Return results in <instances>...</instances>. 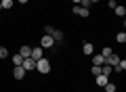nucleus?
Wrapping results in <instances>:
<instances>
[{"instance_id": "a878e982", "label": "nucleus", "mask_w": 126, "mask_h": 92, "mask_svg": "<svg viewBox=\"0 0 126 92\" xmlns=\"http://www.w3.org/2000/svg\"><path fill=\"white\" fill-rule=\"evenodd\" d=\"M97 2H99V0H90V4H97Z\"/></svg>"}, {"instance_id": "5701e85b", "label": "nucleus", "mask_w": 126, "mask_h": 92, "mask_svg": "<svg viewBox=\"0 0 126 92\" xmlns=\"http://www.w3.org/2000/svg\"><path fill=\"white\" fill-rule=\"evenodd\" d=\"M90 71H93V75H99L101 73V67L99 65H93V67H90Z\"/></svg>"}, {"instance_id": "4468645a", "label": "nucleus", "mask_w": 126, "mask_h": 92, "mask_svg": "<svg viewBox=\"0 0 126 92\" xmlns=\"http://www.w3.org/2000/svg\"><path fill=\"white\" fill-rule=\"evenodd\" d=\"M50 38H53L55 42H61V40H63V31H61V29H55V31H53V36H50Z\"/></svg>"}, {"instance_id": "0eeeda50", "label": "nucleus", "mask_w": 126, "mask_h": 92, "mask_svg": "<svg viewBox=\"0 0 126 92\" xmlns=\"http://www.w3.org/2000/svg\"><path fill=\"white\" fill-rule=\"evenodd\" d=\"M82 53H84L86 57H90V54L94 53V46H93L90 42H84V44H82Z\"/></svg>"}, {"instance_id": "9d476101", "label": "nucleus", "mask_w": 126, "mask_h": 92, "mask_svg": "<svg viewBox=\"0 0 126 92\" xmlns=\"http://www.w3.org/2000/svg\"><path fill=\"white\" fill-rule=\"evenodd\" d=\"M124 69H126V61H124V59H120V61L113 65V71H116V73H122Z\"/></svg>"}, {"instance_id": "393cba45", "label": "nucleus", "mask_w": 126, "mask_h": 92, "mask_svg": "<svg viewBox=\"0 0 126 92\" xmlns=\"http://www.w3.org/2000/svg\"><path fill=\"white\" fill-rule=\"evenodd\" d=\"M17 2H19V4H25V2H27V0H17Z\"/></svg>"}, {"instance_id": "6e6552de", "label": "nucleus", "mask_w": 126, "mask_h": 92, "mask_svg": "<svg viewBox=\"0 0 126 92\" xmlns=\"http://www.w3.org/2000/svg\"><path fill=\"white\" fill-rule=\"evenodd\" d=\"M118 61H120V57H118V54H113V53L109 54V57H105V65H109V67H113Z\"/></svg>"}, {"instance_id": "39448f33", "label": "nucleus", "mask_w": 126, "mask_h": 92, "mask_svg": "<svg viewBox=\"0 0 126 92\" xmlns=\"http://www.w3.org/2000/svg\"><path fill=\"white\" fill-rule=\"evenodd\" d=\"M42 57H44V48H42V46L32 48V59H34V61H38V59H42Z\"/></svg>"}, {"instance_id": "cd10ccee", "label": "nucleus", "mask_w": 126, "mask_h": 92, "mask_svg": "<svg viewBox=\"0 0 126 92\" xmlns=\"http://www.w3.org/2000/svg\"><path fill=\"white\" fill-rule=\"evenodd\" d=\"M0 13H2V6H0Z\"/></svg>"}, {"instance_id": "ddd939ff", "label": "nucleus", "mask_w": 126, "mask_h": 92, "mask_svg": "<svg viewBox=\"0 0 126 92\" xmlns=\"http://www.w3.org/2000/svg\"><path fill=\"white\" fill-rule=\"evenodd\" d=\"M13 4H15V0H0V6L4 11H9V9H13Z\"/></svg>"}, {"instance_id": "2eb2a0df", "label": "nucleus", "mask_w": 126, "mask_h": 92, "mask_svg": "<svg viewBox=\"0 0 126 92\" xmlns=\"http://www.w3.org/2000/svg\"><path fill=\"white\" fill-rule=\"evenodd\" d=\"M111 71H113V67H109V65H101V73H103V75H107V78H109V75H111Z\"/></svg>"}, {"instance_id": "f8f14e48", "label": "nucleus", "mask_w": 126, "mask_h": 92, "mask_svg": "<svg viewBox=\"0 0 126 92\" xmlns=\"http://www.w3.org/2000/svg\"><path fill=\"white\" fill-rule=\"evenodd\" d=\"M93 65H105V57H101V54H94L93 57Z\"/></svg>"}, {"instance_id": "423d86ee", "label": "nucleus", "mask_w": 126, "mask_h": 92, "mask_svg": "<svg viewBox=\"0 0 126 92\" xmlns=\"http://www.w3.org/2000/svg\"><path fill=\"white\" fill-rule=\"evenodd\" d=\"M13 78H15V79H23V78H25V69H23L21 65H17V67L13 69Z\"/></svg>"}, {"instance_id": "f3484780", "label": "nucleus", "mask_w": 126, "mask_h": 92, "mask_svg": "<svg viewBox=\"0 0 126 92\" xmlns=\"http://www.w3.org/2000/svg\"><path fill=\"white\" fill-rule=\"evenodd\" d=\"M103 90H105V92H116V84H113V82H107V84L103 86Z\"/></svg>"}, {"instance_id": "aec40b11", "label": "nucleus", "mask_w": 126, "mask_h": 92, "mask_svg": "<svg viewBox=\"0 0 126 92\" xmlns=\"http://www.w3.org/2000/svg\"><path fill=\"white\" fill-rule=\"evenodd\" d=\"M9 57V48L6 46H0V59H6Z\"/></svg>"}, {"instance_id": "7ed1b4c3", "label": "nucleus", "mask_w": 126, "mask_h": 92, "mask_svg": "<svg viewBox=\"0 0 126 92\" xmlns=\"http://www.w3.org/2000/svg\"><path fill=\"white\" fill-rule=\"evenodd\" d=\"M72 13H74V15H78V17H88L90 11H88V9H84V6H80V4H76V6L72 9Z\"/></svg>"}, {"instance_id": "f03ea898", "label": "nucleus", "mask_w": 126, "mask_h": 92, "mask_svg": "<svg viewBox=\"0 0 126 92\" xmlns=\"http://www.w3.org/2000/svg\"><path fill=\"white\" fill-rule=\"evenodd\" d=\"M40 46L42 48H55V40L50 38V36H42V40H40Z\"/></svg>"}, {"instance_id": "412c9836", "label": "nucleus", "mask_w": 126, "mask_h": 92, "mask_svg": "<svg viewBox=\"0 0 126 92\" xmlns=\"http://www.w3.org/2000/svg\"><path fill=\"white\" fill-rule=\"evenodd\" d=\"M111 54V48L109 46H103V50H101V57H109Z\"/></svg>"}, {"instance_id": "a211bd4d", "label": "nucleus", "mask_w": 126, "mask_h": 92, "mask_svg": "<svg viewBox=\"0 0 126 92\" xmlns=\"http://www.w3.org/2000/svg\"><path fill=\"white\" fill-rule=\"evenodd\" d=\"M13 63H15V67H17V65H21V63H23V57H21V54H13Z\"/></svg>"}, {"instance_id": "b1692460", "label": "nucleus", "mask_w": 126, "mask_h": 92, "mask_svg": "<svg viewBox=\"0 0 126 92\" xmlns=\"http://www.w3.org/2000/svg\"><path fill=\"white\" fill-rule=\"evenodd\" d=\"M116 6H118V2H116V0H109V9H116Z\"/></svg>"}, {"instance_id": "20e7f679", "label": "nucleus", "mask_w": 126, "mask_h": 92, "mask_svg": "<svg viewBox=\"0 0 126 92\" xmlns=\"http://www.w3.org/2000/svg\"><path fill=\"white\" fill-rule=\"evenodd\" d=\"M21 67H23V69H25V71H32V69H36V61H34V59H32V57H27V59H23Z\"/></svg>"}, {"instance_id": "6ab92c4d", "label": "nucleus", "mask_w": 126, "mask_h": 92, "mask_svg": "<svg viewBox=\"0 0 126 92\" xmlns=\"http://www.w3.org/2000/svg\"><path fill=\"white\" fill-rule=\"evenodd\" d=\"M116 42H118V44H124V42H126V34H124V31H120V34L116 36Z\"/></svg>"}, {"instance_id": "1a4fd4ad", "label": "nucleus", "mask_w": 126, "mask_h": 92, "mask_svg": "<svg viewBox=\"0 0 126 92\" xmlns=\"http://www.w3.org/2000/svg\"><path fill=\"white\" fill-rule=\"evenodd\" d=\"M94 78H97V79H94V82H97V86H101V88H103L105 84L109 82V78H107V75H103V73H99V75H94Z\"/></svg>"}, {"instance_id": "f257e3e1", "label": "nucleus", "mask_w": 126, "mask_h": 92, "mask_svg": "<svg viewBox=\"0 0 126 92\" xmlns=\"http://www.w3.org/2000/svg\"><path fill=\"white\" fill-rule=\"evenodd\" d=\"M36 69L40 71V73H48V71H50V63H48V59H44V57L38 59V61H36Z\"/></svg>"}, {"instance_id": "4be33fe9", "label": "nucleus", "mask_w": 126, "mask_h": 92, "mask_svg": "<svg viewBox=\"0 0 126 92\" xmlns=\"http://www.w3.org/2000/svg\"><path fill=\"white\" fill-rule=\"evenodd\" d=\"M53 31H55L53 25H44V34H46V36H53Z\"/></svg>"}, {"instance_id": "c85d7f7f", "label": "nucleus", "mask_w": 126, "mask_h": 92, "mask_svg": "<svg viewBox=\"0 0 126 92\" xmlns=\"http://www.w3.org/2000/svg\"><path fill=\"white\" fill-rule=\"evenodd\" d=\"M103 92H105V90H103Z\"/></svg>"}, {"instance_id": "dca6fc26", "label": "nucleus", "mask_w": 126, "mask_h": 92, "mask_svg": "<svg viewBox=\"0 0 126 92\" xmlns=\"http://www.w3.org/2000/svg\"><path fill=\"white\" fill-rule=\"evenodd\" d=\"M113 11H116V15H118V17H124V15H126V9H124L122 4H118V6H116Z\"/></svg>"}, {"instance_id": "9b49d317", "label": "nucleus", "mask_w": 126, "mask_h": 92, "mask_svg": "<svg viewBox=\"0 0 126 92\" xmlns=\"http://www.w3.org/2000/svg\"><path fill=\"white\" fill-rule=\"evenodd\" d=\"M19 54H21L23 59L32 57V48H30V46H21V48H19Z\"/></svg>"}, {"instance_id": "bb28decb", "label": "nucleus", "mask_w": 126, "mask_h": 92, "mask_svg": "<svg viewBox=\"0 0 126 92\" xmlns=\"http://www.w3.org/2000/svg\"><path fill=\"white\" fill-rule=\"evenodd\" d=\"M72 2H74V4H80V0H72Z\"/></svg>"}]
</instances>
